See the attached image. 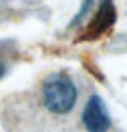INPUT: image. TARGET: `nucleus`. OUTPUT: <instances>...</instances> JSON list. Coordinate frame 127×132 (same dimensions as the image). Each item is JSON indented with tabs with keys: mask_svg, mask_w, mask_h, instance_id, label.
<instances>
[{
	"mask_svg": "<svg viewBox=\"0 0 127 132\" xmlns=\"http://www.w3.org/2000/svg\"><path fill=\"white\" fill-rule=\"evenodd\" d=\"M2 76H4V63L0 61V80H2Z\"/></svg>",
	"mask_w": 127,
	"mask_h": 132,
	"instance_id": "4",
	"label": "nucleus"
},
{
	"mask_svg": "<svg viewBox=\"0 0 127 132\" xmlns=\"http://www.w3.org/2000/svg\"><path fill=\"white\" fill-rule=\"evenodd\" d=\"M78 89L67 74H52L43 82V104L47 111L65 115L75 106Z\"/></svg>",
	"mask_w": 127,
	"mask_h": 132,
	"instance_id": "1",
	"label": "nucleus"
},
{
	"mask_svg": "<svg viewBox=\"0 0 127 132\" xmlns=\"http://www.w3.org/2000/svg\"><path fill=\"white\" fill-rule=\"evenodd\" d=\"M114 20H116V11H114V4L106 0L101 2V7L97 9V13L93 15V20L88 22V26L84 28V35L82 39H97V37L106 35V32L112 28Z\"/></svg>",
	"mask_w": 127,
	"mask_h": 132,
	"instance_id": "3",
	"label": "nucleus"
},
{
	"mask_svg": "<svg viewBox=\"0 0 127 132\" xmlns=\"http://www.w3.org/2000/svg\"><path fill=\"white\" fill-rule=\"evenodd\" d=\"M82 121H84V128L88 132H108L110 130L112 121H110V115L106 111V104L99 95H93L86 102L84 113H82Z\"/></svg>",
	"mask_w": 127,
	"mask_h": 132,
	"instance_id": "2",
	"label": "nucleus"
}]
</instances>
